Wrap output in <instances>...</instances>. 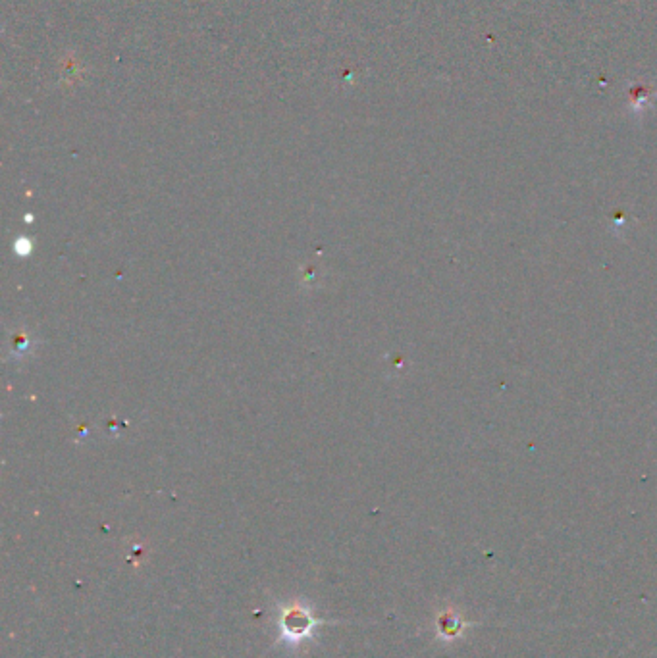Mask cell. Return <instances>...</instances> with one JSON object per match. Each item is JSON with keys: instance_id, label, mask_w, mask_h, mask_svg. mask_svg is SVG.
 I'll list each match as a JSON object with an SVG mask.
<instances>
[{"instance_id": "obj_1", "label": "cell", "mask_w": 657, "mask_h": 658, "mask_svg": "<svg viewBox=\"0 0 657 658\" xmlns=\"http://www.w3.org/2000/svg\"><path fill=\"white\" fill-rule=\"evenodd\" d=\"M315 624L316 620H313V616L307 610L293 607L284 614L282 632H284V637L290 639L291 643H297L299 639H303L311 633Z\"/></svg>"}]
</instances>
